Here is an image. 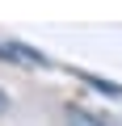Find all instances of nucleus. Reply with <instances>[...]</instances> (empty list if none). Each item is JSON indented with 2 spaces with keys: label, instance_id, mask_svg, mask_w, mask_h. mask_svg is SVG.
Returning a JSON list of instances; mask_svg holds the SVG:
<instances>
[{
  "label": "nucleus",
  "instance_id": "1",
  "mask_svg": "<svg viewBox=\"0 0 122 126\" xmlns=\"http://www.w3.org/2000/svg\"><path fill=\"white\" fill-rule=\"evenodd\" d=\"M0 59L4 63H21V67H51V59L25 42H0Z\"/></svg>",
  "mask_w": 122,
  "mask_h": 126
},
{
  "label": "nucleus",
  "instance_id": "2",
  "mask_svg": "<svg viewBox=\"0 0 122 126\" xmlns=\"http://www.w3.org/2000/svg\"><path fill=\"white\" fill-rule=\"evenodd\" d=\"M72 72H76L88 88H97V93H105V97H118V101H122V84H114V80H105V76H93V72H80V67H72Z\"/></svg>",
  "mask_w": 122,
  "mask_h": 126
},
{
  "label": "nucleus",
  "instance_id": "3",
  "mask_svg": "<svg viewBox=\"0 0 122 126\" xmlns=\"http://www.w3.org/2000/svg\"><path fill=\"white\" fill-rule=\"evenodd\" d=\"M4 109H9V93L0 88V113H4Z\"/></svg>",
  "mask_w": 122,
  "mask_h": 126
},
{
  "label": "nucleus",
  "instance_id": "4",
  "mask_svg": "<svg viewBox=\"0 0 122 126\" xmlns=\"http://www.w3.org/2000/svg\"><path fill=\"white\" fill-rule=\"evenodd\" d=\"M114 126H122V118H118V122H114Z\"/></svg>",
  "mask_w": 122,
  "mask_h": 126
}]
</instances>
